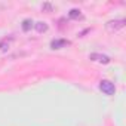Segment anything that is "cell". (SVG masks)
Here are the masks:
<instances>
[{
    "instance_id": "6da1fadb",
    "label": "cell",
    "mask_w": 126,
    "mask_h": 126,
    "mask_svg": "<svg viewBox=\"0 0 126 126\" xmlns=\"http://www.w3.org/2000/svg\"><path fill=\"white\" fill-rule=\"evenodd\" d=\"M99 89H101L102 94H105V95H108V96L114 95V92H116V86H114V83L110 82V80H101V82H99Z\"/></svg>"
},
{
    "instance_id": "7a4b0ae2",
    "label": "cell",
    "mask_w": 126,
    "mask_h": 126,
    "mask_svg": "<svg viewBox=\"0 0 126 126\" xmlns=\"http://www.w3.org/2000/svg\"><path fill=\"white\" fill-rule=\"evenodd\" d=\"M125 24H126V21H125V19H114V21L107 22V30H108V31H111V33H116V31L122 30V28L125 27Z\"/></svg>"
},
{
    "instance_id": "3957f363",
    "label": "cell",
    "mask_w": 126,
    "mask_h": 126,
    "mask_svg": "<svg viewBox=\"0 0 126 126\" xmlns=\"http://www.w3.org/2000/svg\"><path fill=\"white\" fill-rule=\"evenodd\" d=\"M89 59H92V61H96V62H99V64H110V62H111V58H110L108 55L98 53V52H94V53H91V55H89Z\"/></svg>"
},
{
    "instance_id": "277c9868",
    "label": "cell",
    "mask_w": 126,
    "mask_h": 126,
    "mask_svg": "<svg viewBox=\"0 0 126 126\" xmlns=\"http://www.w3.org/2000/svg\"><path fill=\"white\" fill-rule=\"evenodd\" d=\"M70 45H71V42L67 40V39H53V40L50 42V47L55 49V50L64 49V47H67V46H70Z\"/></svg>"
},
{
    "instance_id": "5b68a950",
    "label": "cell",
    "mask_w": 126,
    "mask_h": 126,
    "mask_svg": "<svg viewBox=\"0 0 126 126\" xmlns=\"http://www.w3.org/2000/svg\"><path fill=\"white\" fill-rule=\"evenodd\" d=\"M14 40H15L14 36H6V37H3L2 40H0V50H2V52H6V50L11 47V45H12Z\"/></svg>"
},
{
    "instance_id": "8992f818",
    "label": "cell",
    "mask_w": 126,
    "mask_h": 126,
    "mask_svg": "<svg viewBox=\"0 0 126 126\" xmlns=\"http://www.w3.org/2000/svg\"><path fill=\"white\" fill-rule=\"evenodd\" d=\"M33 27H34V30H36L37 33H46V31L49 30V25H47L46 22H43V21H39V22H36Z\"/></svg>"
},
{
    "instance_id": "52a82bcc",
    "label": "cell",
    "mask_w": 126,
    "mask_h": 126,
    "mask_svg": "<svg viewBox=\"0 0 126 126\" xmlns=\"http://www.w3.org/2000/svg\"><path fill=\"white\" fill-rule=\"evenodd\" d=\"M33 25H34V22H33L31 19H24V21H22V24H21V28H22V31H25V33H27V31H30V30H31V27H33Z\"/></svg>"
},
{
    "instance_id": "ba28073f",
    "label": "cell",
    "mask_w": 126,
    "mask_h": 126,
    "mask_svg": "<svg viewBox=\"0 0 126 126\" xmlns=\"http://www.w3.org/2000/svg\"><path fill=\"white\" fill-rule=\"evenodd\" d=\"M68 16H70L71 19H80V18H82V14H80L79 9H71V11L68 12Z\"/></svg>"
},
{
    "instance_id": "9c48e42d",
    "label": "cell",
    "mask_w": 126,
    "mask_h": 126,
    "mask_svg": "<svg viewBox=\"0 0 126 126\" xmlns=\"http://www.w3.org/2000/svg\"><path fill=\"white\" fill-rule=\"evenodd\" d=\"M53 9H55V6L52 3H49V2H46V3L42 5V11L43 12H53Z\"/></svg>"
}]
</instances>
